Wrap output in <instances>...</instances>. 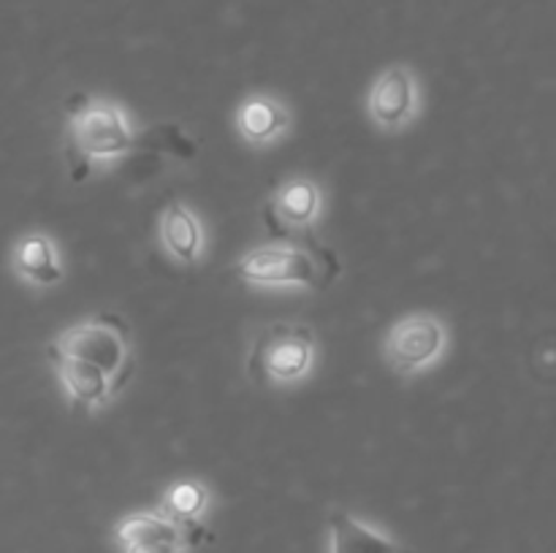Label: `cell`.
Returning a JSON list of instances; mask_svg holds the SVG:
<instances>
[{"mask_svg":"<svg viewBox=\"0 0 556 553\" xmlns=\"http://www.w3.org/2000/svg\"><path fill=\"white\" fill-rule=\"evenodd\" d=\"M139 146V128L128 106L109 95L76 98L65 114L63 150L74 179L109 168L134 155Z\"/></svg>","mask_w":556,"mask_h":553,"instance_id":"1","label":"cell"},{"mask_svg":"<svg viewBox=\"0 0 556 553\" xmlns=\"http://www.w3.org/2000/svg\"><path fill=\"white\" fill-rule=\"evenodd\" d=\"M233 274L255 291H324L342 274V266L320 244L280 239L239 255Z\"/></svg>","mask_w":556,"mask_h":553,"instance_id":"2","label":"cell"},{"mask_svg":"<svg viewBox=\"0 0 556 553\" xmlns=\"http://www.w3.org/2000/svg\"><path fill=\"white\" fill-rule=\"evenodd\" d=\"M318 336L299 320L261 325L248 345L244 374L266 390H288L307 383L318 366Z\"/></svg>","mask_w":556,"mask_h":553,"instance_id":"3","label":"cell"},{"mask_svg":"<svg viewBox=\"0 0 556 553\" xmlns=\"http://www.w3.org/2000/svg\"><path fill=\"white\" fill-rule=\"evenodd\" d=\"M47 352L74 358V361L98 369L119 390L128 385L136 363L134 336H130L128 323L123 318H114V314H92V318H81L65 325L49 342Z\"/></svg>","mask_w":556,"mask_h":553,"instance_id":"4","label":"cell"},{"mask_svg":"<svg viewBox=\"0 0 556 553\" xmlns=\"http://www.w3.org/2000/svg\"><path fill=\"white\" fill-rule=\"evenodd\" d=\"M451 347V331L438 312L413 309L400 314L383 336V361L396 377L413 380L432 372Z\"/></svg>","mask_w":556,"mask_h":553,"instance_id":"5","label":"cell"},{"mask_svg":"<svg viewBox=\"0 0 556 553\" xmlns=\"http://www.w3.org/2000/svg\"><path fill=\"white\" fill-rule=\"evenodd\" d=\"M364 112L372 128L386 136L413 128L424 112V87L413 65L394 63L380 70L367 90Z\"/></svg>","mask_w":556,"mask_h":553,"instance_id":"6","label":"cell"},{"mask_svg":"<svg viewBox=\"0 0 556 553\" xmlns=\"http://www.w3.org/2000/svg\"><path fill=\"white\" fill-rule=\"evenodd\" d=\"M201 535V526L179 524L157 507L125 515L114 529L119 553H190Z\"/></svg>","mask_w":556,"mask_h":553,"instance_id":"7","label":"cell"},{"mask_svg":"<svg viewBox=\"0 0 556 553\" xmlns=\"http://www.w3.org/2000/svg\"><path fill=\"white\" fill-rule=\"evenodd\" d=\"M326 215V190L313 177H291L271 190L266 222L280 236H307Z\"/></svg>","mask_w":556,"mask_h":553,"instance_id":"8","label":"cell"},{"mask_svg":"<svg viewBox=\"0 0 556 553\" xmlns=\"http://www.w3.org/2000/svg\"><path fill=\"white\" fill-rule=\"evenodd\" d=\"M233 130L250 150H271L291 136L293 112L275 92H253L233 108Z\"/></svg>","mask_w":556,"mask_h":553,"instance_id":"9","label":"cell"},{"mask_svg":"<svg viewBox=\"0 0 556 553\" xmlns=\"http://www.w3.org/2000/svg\"><path fill=\"white\" fill-rule=\"evenodd\" d=\"M157 249L179 269H193L206 255V231L199 211L185 201L172 198L157 215Z\"/></svg>","mask_w":556,"mask_h":553,"instance_id":"10","label":"cell"},{"mask_svg":"<svg viewBox=\"0 0 556 553\" xmlns=\"http://www.w3.org/2000/svg\"><path fill=\"white\" fill-rule=\"evenodd\" d=\"M49 363H52L54 377H58L60 390H63L71 410H81L96 415V412H101L103 407H109L119 394H123L106 374L87 366V363L74 361V358L49 352Z\"/></svg>","mask_w":556,"mask_h":553,"instance_id":"11","label":"cell"},{"mask_svg":"<svg viewBox=\"0 0 556 553\" xmlns=\"http://www.w3.org/2000/svg\"><path fill=\"white\" fill-rule=\"evenodd\" d=\"M11 269L25 285L54 287L65 280V263L58 242L43 231L22 233L11 249Z\"/></svg>","mask_w":556,"mask_h":553,"instance_id":"12","label":"cell"},{"mask_svg":"<svg viewBox=\"0 0 556 553\" xmlns=\"http://www.w3.org/2000/svg\"><path fill=\"white\" fill-rule=\"evenodd\" d=\"M326 529H329V553H402V545L394 537L375 529L345 507L331 510Z\"/></svg>","mask_w":556,"mask_h":553,"instance_id":"13","label":"cell"},{"mask_svg":"<svg viewBox=\"0 0 556 553\" xmlns=\"http://www.w3.org/2000/svg\"><path fill=\"white\" fill-rule=\"evenodd\" d=\"M212 507V491L206 483L195 480V477H182V480H174L172 486L163 491L161 504L157 510H163L166 515H172L174 520L188 526H201L204 515Z\"/></svg>","mask_w":556,"mask_h":553,"instance_id":"14","label":"cell"}]
</instances>
